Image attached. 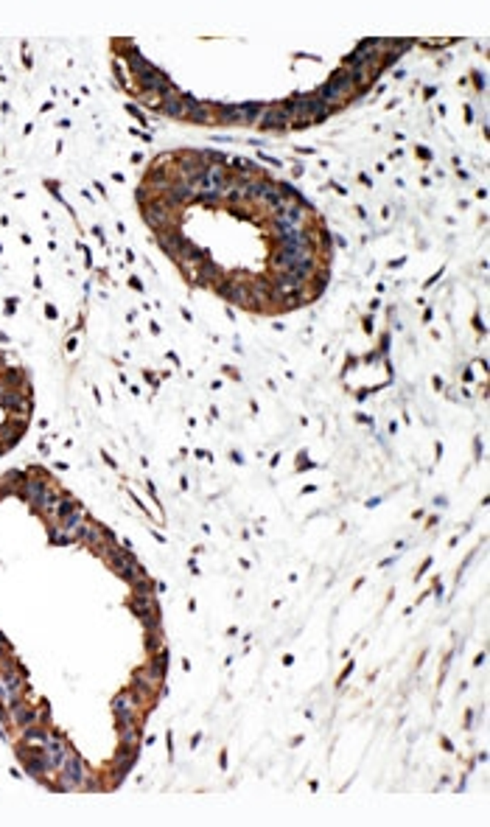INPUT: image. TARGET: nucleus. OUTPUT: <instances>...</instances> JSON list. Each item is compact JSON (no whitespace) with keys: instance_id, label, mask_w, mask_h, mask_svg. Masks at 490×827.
I'll return each instance as SVG.
<instances>
[{"instance_id":"0eeeda50","label":"nucleus","mask_w":490,"mask_h":827,"mask_svg":"<svg viewBox=\"0 0 490 827\" xmlns=\"http://www.w3.org/2000/svg\"><path fill=\"white\" fill-rule=\"evenodd\" d=\"M292 123V118H289V112L283 110V107H269V110H263L261 112V118H258V126L261 129H272V132H277V129H286Z\"/></svg>"},{"instance_id":"f03ea898","label":"nucleus","mask_w":490,"mask_h":827,"mask_svg":"<svg viewBox=\"0 0 490 827\" xmlns=\"http://www.w3.org/2000/svg\"><path fill=\"white\" fill-rule=\"evenodd\" d=\"M59 769H62V774H59V788L67 791V788H82V785H85V780H87V769H85V760H82L79 754L70 751Z\"/></svg>"},{"instance_id":"39448f33","label":"nucleus","mask_w":490,"mask_h":827,"mask_svg":"<svg viewBox=\"0 0 490 827\" xmlns=\"http://www.w3.org/2000/svg\"><path fill=\"white\" fill-rule=\"evenodd\" d=\"M277 239L283 247L289 250H303V253H311L314 244H311V236L303 233V228H277Z\"/></svg>"},{"instance_id":"9b49d317","label":"nucleus","mask_w":490,"mask_h":827,"mask_svg":"<svg viewBox=\"0 0 490 827\" xmlns=\"http://www.w3.org/2000/svg\"><path fill=\"white\" fill-rule=\"evenodd\" d=\"M188 104H191V99H188V96L171 93V96H166V99H163V104H160V112H166L168 118H188Z\"/></svg>"},{"instance_id":"9d476101","label":"nucleus","mask_w":490,"mask_h":827,"mask_svg":"<svg viewBox=\"0 0 490 827\" xmlns=\"http://www.w3.org/2000/svg\"><path fill=\"white\" fill-rule=\"evenodd\" d=\"M134 710H137V701H134L129 693L115 696V701H112V713H115L118 724H134Z\"/></svg>"},{"instance_id":"ddd939ff","label":"nucleus","mask_w":490,"mask_h":827,"mask_svg":"<svg viewBox=\"0 0 490 827\" xmlns=\"http://www.w3.org/2000/svg\"><path fill=\"white\" fill-rule=\"evenodd\" d=\"M59 505H62V497H59L56 491H51V488H48V491H45V497L37 502V508H40V511H42L48 519H56V513H59Z\"/></svg>"},{"instance_id":"7ed1b4c3","label":"nucleus","mask_w":490,"mask_h":827,"mask_svg":"<svg viewBox=\"0 0 490 827\" xmlns=\"http://www.w3.org/2000/svg\"><path fill=\"white\" fill-rule=\"evenodd\" d=\"M132 611L143 620L146 629H160V608H157V603H155L152 595H134Z\"/></svg>"},{"instance_id":"1a4fd4ad","label":"nucleus","mask_w":490,"mask_h":827,"mask_svg":"<svg viewBox=\"0 0 490 827\" xmlns=\"http://www.w3.org/2000/svg\"><path fill=\"white\" fill-rule=\"evenodd\" d=\"M79 538L87 541L93 549H104L107 541H110V536H107V533L101 530V525H96V522H82V527H79Z\"/></svg>"},{"instance_id":"4468645a","label":"nucleus","mask_w":490,"mask_h":827,"mask_svg":"<svg viewBox=\"0 0 490 827\" xmlns=\"http://www.w3.org/2000/svg\"><path fill=\"white\" fill-rule=\"evenodd\" d=\"M3 679H6V684H9V693H12V701H17V699L23 696V687H26V684H23V676H20L17 670H9V673H6Z\"/></svg>"},{"instance_id":"2eb2a0df","label":"nucleus","mask_w":490,"mask_h":827,"mask_svg":"<svg viewBox=\"0 0 490 827\" xmlns=\"http://www.w3.org/2000/svg\"><path fill=\"white\" fill-rule=\"evenodd\" d=\"M45 738H48V729H42V726H37V724H28L26 729H23V740L26 743H45Z\"/></svg>"},{"instance_id":"6e6552de","label":"nucleus","mask_w":490,"mask_h":827,"mask_svg":"<svg viewBox=\"0 0 490 827\" xmlns=\"http://www.w3.org/2000/svg\"><path fill=\"white\" fill-rule=\"evenodd\" d=\"M9 715H12V721H15L17 729H26L28 724H34V721L40 718V713H37L34 707H28L23 699H17V701L9 704Z\"/></svg>"},{"instance_id":"dca6fc26","label":"nucleus","mask_w":490,"mask_h":827,"mask_svg":"<svg viewBox=\"0 0 490 827\" xmlns=\"http://www.w3.org/2000/svg\"><path fill=\"white\" fill-rule=\"evenodd\" d=\"M149 673H152L157 681L163 679V673H166V654H163V651H160V656H155V659H152V665H149Z\"/></svg>"},{"instance_id":"f257e3e1","label":"nucleus","mask_w":490,"mask_h":827,"mask_svg":"<svg viewBox=\"0 0 490 827\" xmlns=\"http://www.w3.org/2000/svg\"><path fill=\"white\" fill-rule=\"evenodd\" d=\"M353 90H356V87H353V79H350V71H339V74H333V76L328 79V85H322V87L317 90V96L331 107L333 101L347 99Z\"/></svg>"},{"instance_id":"423d86ee","label":"nucleus","mask_w":490,"mask_h":827,"mask_svg":"<svg viewBox=\"0 0 490 827\" xmlns=\"http://www.w3.org/2000/svg\"><path fill=\"white\" fill-rule=\"evenodd\" d=\"M272 222H274V228H303V222H306V211H303V205L289 202L283 211L272 214Z\"/></svg>"},{"instance_id":"20e7f679","label":"nucleus","mask_w":490,"mask_h":827,"mask_svg":"<svg viewBox=\"0 0 490 827\" xmlns=\"http://www.w3.org/2000/svg\"><path fill=\"white\" fill-rule=\"evenodd\" d=\"M42 751H45V757H48V766H51V769H59V766L64 763V757L70 754V746H67L64 738L48 732V738H45V743H42Z\"/></svg>"},{"instance_id":"f8f14e48","label":"nucleus","mask_w":490,"mask_h":827,"mask_svg":"<svg viewBox=\"0 0 490 827\" xmlns=\"http://www.w3.org/2000/svg\"><path fill=\"white\" fill-rule=\"evenodd\" d=\"M45 491H48V482H45V479H26V482H23V497H26L31 505H37V502L45 497Z\"/></svg>"}]
</instances>
